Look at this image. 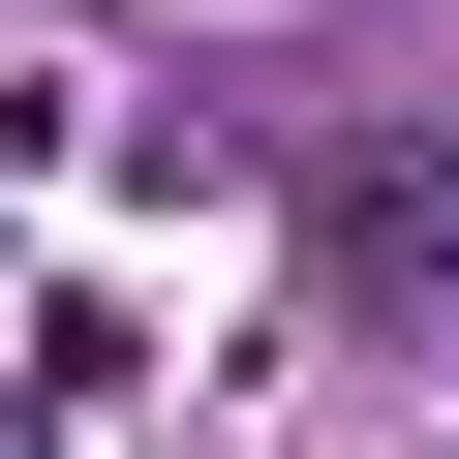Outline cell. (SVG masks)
Masks as SVG:
<instances>
[{"label":"cell","mask_w":459,"mask_h":459,"mask_svg":"<svg viewBox=\"0 0 459 459\" xmlns=\"http://www.w3.org/2000/svg\"><path fill=\"white\" fill-rule=\"evenodd\" d=\"M337 246H368V307H459V153H368Z\"/></svg>","instance_id":"cell-1"}]
</instances>
